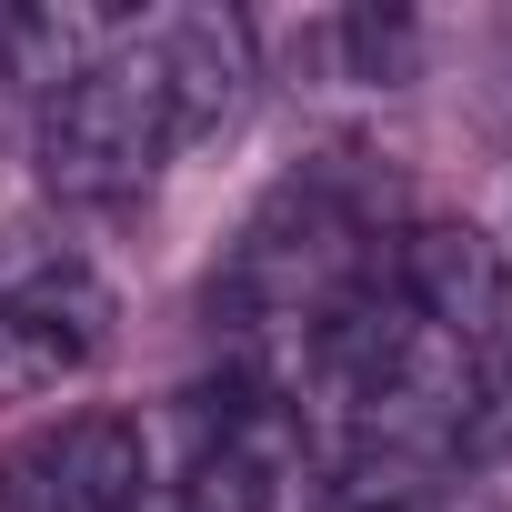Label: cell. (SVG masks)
Instances as JSON below:
<instances>
[{"mask_svg":"<svg viewBox=\"0 0 512 512\" xmlns=\"http://www.w3.org/2000/svg\"><path fill=\"white\" fill-rule=\"evenodd\" d=\"M151 432L131 412H61L0 452V512H141Z\"/></svg>","mask_w":512,"mask_h":512,"instance_id":"cell-2","label":"cell"},{"mask_svg":"<svg viewBox=\"0 0 512 512\" xmlns=\"http://www.w3.org/2000/svg\"><path fill=\"white\" fill-rule=\"evenodd\" d=\"M141 41H151V71L171 91V131L181 141H211V131L241 121L251 81H262L251 21H231V11H161V21H141Z\"/></svg>","mask_w":512,"mask_h":512,"instance_id":"cell-4","label":"cell"},{"mask_svg":"<svg viewBox=\"0 0 512 512\" xmlns=\"http://www.w3.org/2000/svg\"><path fill=\"white\" fill-rule=\"evenodd\" d=\"M392 292L452 352H492L512 332V262H502V241L472 231V221H412L402 251H392Z\"/></svg>","mask_w":512,"mask_h":512,"instance_id":"cell-3","label":"cell"},{"mask_svg":"<svg viewBox=\"0 0 512 512\" xmlns=\"http://www.w3.org/2000/svg\"><path fill=\"white\" fill-rule=\"evenodd\" d=\"M302 51L322 61V81H362V91H402L422 61V31L402 11H332L302 31Z\"/></svg>","mask_w":512,"mask_h":512,"instance_id":"cell-7","label":"cell"},{"mask_svg":"<svg viewBox=\"0 0 512 512\" xmlns=\"http://www.w3.org/2000/svg\"><path fill=\"white\" fill-rule=\"evenodd\" d=\"M41 181L61 191V201H131L171 151H181V131H171V91H161V71H151V41L141 31H121L81 81H61L51 101H41Z\"/></svg>","mask_w":512,"mask_h":512,"instance_id":"cell-1","label":"cell"},{"mask_svg":"<svg viewBox=\"0 0 512 512\" xmlns=\"http://www.w3.org/2000/svg\"><path fill=\"white\" fill-rule=\"evenodd\" d=\"M111 41H121V21H91V11H0V71L31 81L41 101L61 81H81Z\"/></svg>","mask_w":512,"mask_h":512,"instance_id":"cell-6","label":"cell"},{"mask_svg":"<svg viewBox=\"0 0 512 512\" xmlns=\"http://www.w3.org/2000/svg\"><path fill=\"white\" fill-rule=\"evenodd\" d=\"M101 352V292L61 262L41 282H21L11 302H0V402H41L61 392L71 372H91Z\"/></svg>","mask_w":512,"mask_h":512,"instance_id":"cell-5","label":"cell"}]
</instances>
